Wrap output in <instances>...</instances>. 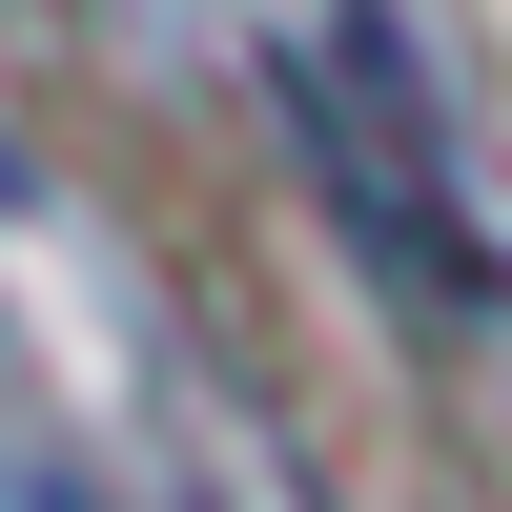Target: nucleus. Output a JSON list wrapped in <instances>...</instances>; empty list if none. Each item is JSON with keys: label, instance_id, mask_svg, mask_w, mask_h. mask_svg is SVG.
Wrapping results in <instances>:
<instances>
[{"label": "nucleus", "instance_id": "1", "mask_svg": "<svg viewBox=\"0 0 512 512\" xmlns=\"http://www.w3.org/2000/svg\"><path fill=\"white\" fill-rule=\"evenodd\" d=\"M287 123H308V164H328V205H349V246L410 287V308L472 328V308H492V246H472V205H451L431 123H410V82L369 62V41H287Z\"/></svg>", "mask_w": 512, "mask_h": 512}]
</instances>
